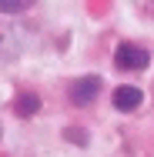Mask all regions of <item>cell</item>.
Here are the masks:
<instances>
[{"label":"cell","instance_id":"cell-1","mask_svg":"<svg viewBox=\"0 0 154 157\" xmlns=\"http://www.w3.org/2000/svg\"><path fill=\"white\" fill-rule=\"evenodd\" d=\"M148 63H151V54H148L141 44H131V40L117 44V50H114V67H117V70L137 74V70H144Z\"/></svg>","mask_w":154,"mask_h":157},{"label":"cell","instance_id":"cell-2","mask_svg":"<svg viewBox=\"0 0 154 157\" xmlns=\"http://www.w3.org/2000/svg\"><path fill=\"white\" fill-rule=\"evenodd\" d=\"M101 87H104V80L101 77H81V80H74L70 84V104H77V107H87V104H94L97 97H101Z\"/></svg>","mask_w":154,"mask_h":157},{"label":"cell","instance_id":"cell-3","mask_svg":"<svg viewBox=\"0 0 154 157\" xmlns=\"http://www.w3.org/2000/svg\"><path fill=\"white\" fill-rule=\"evenodd\" d=\"M141 100H144L141 87H114V94H111V104H114L117 110H124V114L137 110V107H141Z\"/></svg>","mask_w":154,"mask_h":157},{"label":"cell","instance_id":"cell-4","mask_svg":"<svg viewBox=\"0 0 154 157\" xmlns=\"http://www.w3.org/2000/svg\"><path fill=\"white\" fill-rule=\"evenodd\" d=\"M40 110V97L34 94V90H20V94L14 97V114L17 117H34Z\"/></svg>","mask_w":154,"mask_h":157},{"label":"cell","instance_id":"cell-5","mask_svg":"<svg viewBox=\"0 0 154 157\" xmlns=\"http://www.w3.org/2000/svg\"><path fill=\"white\" fill-rule=\"evenodd\" d=\"M37 0H0V13H24Z\"/></svg>","mask_w":154,"mask_h":157},{"label":"cell","instance_id":"cell-6","mask_svg":"<svg viewBox=\"0 0 154 157\" xmlns=\"http://www.w3.org/2000/svg\"><path fill=\"white\" fill-rule=\"evenodd\" d=\"M64 137H67L70 144H77V147H87V130H84V127H67Z\"/></svg>","mask_w":154,"mask_h":157},{"label":"cell","instance_id":"cell-7","mask_svg":"<svg viewBox=\"0 0 154 157\" xmlns=\"http://www.w3.org/2000/svg\"><path fill=\"white\" fill-rule=\"evenodd\" d=\"M137 7H141V13L148 20H154V0H137Z\"/></svg>","mask_w":154,"mask_h":157},{"label":"cell","instance_id":"cell-8","mask_svg":"<svg viewBox=\"0 0 154 157\" xmlns=\"http://www.w3.org/2000/svg\"><path fill=\"white\" fill-rule=\"evenodd\" d=\"M0 137H3V127H0Z\"/></svg>","mask_w":154,"mask_h":157}]
</instances>
